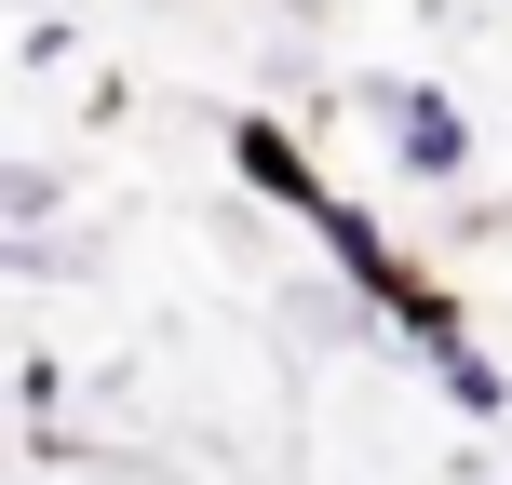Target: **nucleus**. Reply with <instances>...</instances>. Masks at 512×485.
Here are the masks:
<instances>
[{"label":"nucleus","instance_id":"obj_1","mask_svg":"<svg viewBox=\"0 0 512 485\" xmlns=\"http://www.w3.org/2000/svg\"><path fill=\"white\" fill-rule=\"evenodd\" d=\"M391 135H405L418 176H445V162H459V108H445V95H405V108H391Z\"/></svg>","mask_w":512,"mask_h":485}]
</instances>
